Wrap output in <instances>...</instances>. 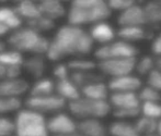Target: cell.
<instances>
[{"instance_id": "cell-1", "label": "cell", "mask_w": 161, "mask_h": 136, "mask_svg": "<svg viewBox=\"0 0 161 136\" xmlns=\"http://www.w3.org/2000/svg\"><path fill=\"white\" fill-rule=\"evenodd\" d=\"M94 50V43L82 27L65 24L55 32L49 39L45 58L53 62H60L66 58L87 57Z\"/></svg>"}, {"instance_id": "cell-2", "label": "cell", "mask_w": 161, "mask_h": 136, "mask_svg": "<svg viewBox=\"0 0 161 136\" xmlns=\"http://www.w3.org/2000/svg\"><path fill=\"white\" fill-rule=\"evenodd\" d=\"M112 15L106 1L103 0H74L67 9V24L78 27L93 25L108 21Z\"/></svg>"}, {"instance_id": "cell-3", "label": "cell", "mask_w": 161, "mask_h": 136, "mask_svg": "<svg viewBox=\"0 0 161 136\" xmlns=\"http://www.w3.org/2000/svg\"><path fill=\"white\" fill-rule=\"evenodd\" d=\"M6 43L9 48L29 56H45L48 49L49 39L31 27L23 25L9 32Z\"/></svg>"}, {"instance_id": "cell-4", "label": "cell", "mask_w": 161, "mask_h": 136, "mask_svg": "<svg viewBox=\"0 0 161 136\" xmlns=\"http://www.w3.org/2000/svg\"><path fill=\"white\" fill-rule=\"evenodd\" d=\"M15 136H49L45 115L24 107L14 117Z\"/></svg>"}, {"instance_id": "cell-5", "label": "cell", "mask_w": 161, "mask_h": 136, "mask_svg": "<svg viewBox=\"0 0 161 136\" xmlns=\"http://www.w3.org/2000/svg\"><path fill=\"white\" fill-rule=\"evenodd\" d=\"M68 113L76 120L99 119L102 120L112 112L108 100H92L85 97H79L74 101L67 103Z\"/></svg>"}, {"instance_id": "cell-6", "label": "cell", "mask_w": 161, "mask_h": 136, "mask_svg": "<svg viewBox=\"0 0 161 136\" xmlns=\"http://www.w3.org/2000/svg\"><path fill=\"white\" fill-rule=\"evenodd\" d=\"M139 50L136 45L122 39H115L110 44L94 47L93 57L97 62H99L108 59H136Z\"/></svg>"}, {"instance_id": "cell-7", "label": "cell", "mask_w": 161, "mask_h": 136, "mask_svg": "<svg viewBox=\"0 0 161 136\" xmlns=\"http://www.w3.org/2000/svg\"><path fill=\"white\" fill-rule=\"evenodd\" d=\"M24 107L34 110L41 114H54L63 111L67 107V103L56 94L47 96H28L24 101Z\"/></svg>"}, {"instance_id": "cell-8", "label": "cell", "mask_w": 161, "mask_h": 136, "mask_svg": "<svg viewBox=\"0 0 161 136\" xmlns=\"http://www.w3.org/2000/svg\"><path fill=\"white\" fill-rule=\"evenodd\" d=\"M136 59H108L97 62V71L110 78L134 73Z\"/></svg>"}, {"instance_id": "cell-9", "label": "cell", "mask_w": 161, "mask_h": 136, "mask_svg": "<svg viewBox=\"0 0 161 136\" xmlns=\"http://www.w3.org/2000/svg\"><path fill=\"white\" fill-rule=\"evenodd\" d=\"M46 124L49 135L52 134L53 136L77 132V120L64 111L52 114L48 119H46Z\"/></svg>"}, {"instance_id": "cell-10", "label": "cell", "mask_w": 161, "mask_h": 136, "mask_svg": "<svg viewBox=\"0 0 161 136\" xmlns=\"http://www.w3.org/2000/svg\"><path fill=\"white\" fill-rule=\"evenodd\" d=\"M106 84L110 93H137L144 85L142 78L134 73L110 78Z\"/></svg>"}, {"instance_id": "cell-11", "label": "cell", "mask_w": 161, "mask_h": 136, "mask_svg": "<svg viewBox=\"0 0 161 136\" xmlns=\"http://www.w3.org/2000/svg\"><path fill=\"white\" fill-rule=\"evenodd\" d=\"M116 32L117 29H115V27L108 21H102L90 26L88 34L94 45L97 44V46H101L114 42L117 38Z\"/></svg>"}, {"instance_id": "cell-12", "label": "cell", "mask_w": 161, "mask_h": 136, "mask_svg": "<svg viewBox=\"0 0 161 136\" xmlns=\"http://www.w3.org/2000/svg\"><path fill=\"white\" fill-rule=\"evenodd\" d=\"M117 24L119 27L125 26H147L144 7L135 3L117 15Z\"/></svg>"}, {"instance_id": "cell-13", "label": "cell", "mask_w": 161, "mask_h": 136, "mask_svg": "<svg viewBox=\"0 0 161 136\" xmlns=\"http://www.w3.org/2000/svg\"><path fill=\"white\" fill-rule=\"evenodd\" d=\"M30 84L24 78H6L0 80V96L21 98L25 94H29Z\"/></svg>"}, {"instance_id": "cell-14", "label": "cell", "mask_w": 161, "mask_h": 136, "mask_svg": "<svg viewBox=\"0 0 161 136\" xmlns=\"http://www.w3.org/2000/svg\"><path fill=\"white\" fill-rule=\"evenodd\" d=\"M117 38L129 44L136 45V43L153 39V35L147 26H125L119 27L116 32Z\"/></svg>"}, {"instance_id": "cell-15", "label": "cell", "mask_w": 161, "mask_h": 136, "mask_svg": "<svg viewBox=\"0 0 161 136\" xmlns=\"http://www.w3.org/2000/svg\"><path fill=\"white\" fill-rule=\"evenodd\" d=\"M108 101L112 110L139 109L140 106L137 93H110Z\"/></svg>"}, {"instance_id": "cell-16", "label": "cell", "mask_w": 161, "mask_h": 136, "mask_svg": "<svg viewBox=\"0 0 161 136\" xmlns=\"http://www.w3.org/2000/svg\"><path fill=\"white\" fill-rule=\"evenodd\" d=\"M37 6L41 15L54 22L64 18L67 13V9L59 0H41L37 1Z\"/></svg>"}, {"instance_id": "cell-17", "label": "cell", "mask_w": 161, "mask_h": 136, "mask_svg": "<svg viewBox=\"0 0 161 136\" xmlns=\"http://www.w3.org/2000/svg\"><path fill=\"white\" fill-rule=\"evenodd\" d=\"M77 132L81 136H108V126L99 119L77 121Z\"/></svg>"}, {"instance_id": "cell-18", "label": "cell", "mask_w": 161, "mask_h": 136, "mask_svg": "<svg viewBox=\"0 0 161 136\" xmlns=\"http://www.w3.org/2000/svg\"><path fill=\"white\" fill-rule=\"evenodd\" d=\"M81 97L92 100H108L110 96V89L104 80L92 82L80 88Z\"/></svg>"}, {"instance_id": "cell-19", "label": "cell", "mask_w": 161, "mask_h": 136, "mask_svg": "<svg viewBox=\"0 0 161 136\" xmlns=\"http://www.w3.org/2000/svg\"><path fill=\"white\" fill-rule=\"evenodd\" d=\"M55 94L64 99L67 103L76 100L81 96L80 88L70 80V78L55 82Z\"/></svg>"}, {"instance_id": "cell-20", "label": "cell", "mask_w": 161, "mask_h": 136, "mask_svg": "<svg viewBox=\"0 0 161 136\" xmlns=\"http://www.w3.org/2000/svg\"><path fill=\"white\" fill-rule=\"evenodd\" d=\"M46 58L45 56H29L28 58H24L22 69L26 71L31 76H33L35 80L41 78H44V73L46 71Z\"/></svg>"}, {"instance_id": "cell-21", "label": "cell", "mask_w": 161, "mask_h": 136, "mask_svg": "<svg viewBox=\"0 0 161 136\" xmlns=\"http://www.w3.org/2000/svg\"><path fill=\"white\" fill-rule=\"evenodd\" d=\"M23 23L14 6H0V24L9 32L23 26Z\"/></svg>"}, {"instance_id": "cell-22", "label": "cell", "mask_w": 161, "mask_h": 136, "mask_svg": "<svg viewBox=\"0 0 161 136\" xmlns=\"http://www.w3.org/2000/svg\"><path fill=\"white\" fill-rule=\"evenodd\" d=\"M14 8L18 14L22 19V21L25 23L32 21L41 15L37 2L32 1V0H20L15 3Z\"/></svg>"}, {"instance_id": "cell-23", "label": "cell", "mask_w": 161, "mask_h": 136, "mask_svg": "<svg viewBox=\"0 0 161 136\" xmlns=\"http://www.w3.org/2000/svg\"><path fill=\"white\" fill-rule=\"evenodd\" d=\"M108 136H139L131 121L115 120L108 126Z\"/></svg>"}, {"instance_id": "cell-24", "label": "cell", "mask_w": 161, "mask_h": 136, "mask_svg": "<svg viewBox=\"0 0 161 136\" xmlns=\"http://www.w3.org/2000/svg\"><path fill=\"white\" fill-rule=\"evenodd\" d=\"M55 94V81L49 78H41L30 86L28 96H47Z\"/></svg>"}, {"instance_id": "cell-25", "label": "cell", "mask_w": 161, "mask_h": 136, "mask_svg": "<svg viewBox=\"0 0 161 136\" xmlns=\"http://www.w3.org/2000/svg\"><path fill=\"white\" fill-rule=\"evenodd\" d=\"M156 68L155 57L153 54H144L136 58L134 74L142 78H146L151 71Z\"/></svg>"}, {"instance_id": "cell-26", "label": "cell", "mask_w": 161, "mask_h": 136, "mask_svg": "<svg viewBox=\"0 0 161 136\" xmlns=\"http://www.w3.org/2000/svg\"><path fill=\"white\" fill-rule=\"evenodd\" d=\"M70 72H93L97 71V61L89 59L88 57L72 58L67 62Z\"/></svg>"}, {"instance_id": "cell-27", "label": "cell", "mask_w": 161, "mask_h": 136, "mask_svg": "<svg viewBox=\"0 0 161 136\" xmlns=\"http://www.w3.org/2000/svg\"><path fill=\"white\" fill-rule=\"evenodd\" d=\"M158 122L159 121L149 119V118H146L144 115H139V117L134 120L133 123L139 136H145L157 133Z\"/></svg>"}, {"instance_id": "cell-28", "label": "cell", "mask_w": 161, "mask_h": 136, "mask_svg": "<svg viewBox=\"0 0 161 136\" xmlns=\"http://www.w3.org/2000/svg\"><path fill=\"white\" fill-rule=\"evenodd\" d=\"M142 7L147 25H161V1H149Z\"/></svg>"}, {"instance_id": "cell-29", "label": "cell", "mask_w": 161, "mask_h": 136, "mask_svg": "<svg viewBox=\"0 0 161 136\" xmlns=\"http://www.w3.org/2000/svg\"><path fill=\"white\" fill-rule=\"evenodd\" d=\"M23 61V54L11 48H7L6 50L0 53V65H2L3 68L14 67V65H21L22 67Z\"/></svg>"}, {"instance_id": "cell-30", "label": "cell", "mask_w": 161, "mask_h": 136, "mask_svg": "<svg viewBox=\"0 0 161 136\" xmlns=\"http://www.w3.org/2000/svg\"><path fill=\"white\" fill-rule=\"evenodd\" d=\"M70 80L74 82L79 88L92 83V82L103 80V76L97 71L93 72H75L70 73Z\"/></svg>"}, {"instance_id": "cell-31", "label": "cell", "mask_w": 161, "mask_h": 136, "mask_svg": "<svg viewBox=\"0 0 161 136\" xmlns=\"http://www.w3.org/2000/svg\"><path fill=\"white\" fill-rule=\"evenodd\" d=\"M23 108V101L21 98H11V97L0 96V115H8L17 113Z\"/></svg>"}, {"instance_id": "cell-32", "label": "cell", "mask_w": 161, "mask_h": 136, "mask_svg": "<svg viewBox=\"0 0 161 136\" xmlns=\"http://www.w3.org/2000/svg\"><path fill=\"white\" fill-rule=\"evenodd\" d=\"M139 111L140 115L156 121L161 120V103H142L139 106Z\"/></svg>"}, {"instance_id": "cell-33", "label": "cell", "mask_w": 161, "mask_h": 136, "mask_svg": "<svg viewBox=\"0 0 161 136\" xmlns=\"http://www.w3.org/2000/svg\"><path fill=\"white\" fill-rule=\"evenodd\" d=\"M25 25L31 27V28L36 31L37 33L43 34V33H46V32L52 31V29L55 27V22L47 19V18H44V17H42V15H40V17L36 18V19L25 23Z\"/></svg>"}, {"instance_id": "cell-34", "label": "cell", "mask_w": 161, "mask_h": 136, "mask_svg": "<svg viewBox=\"0 0 161 136\" xmlns=\"http://www.w3.org/2000/svg\"><path fill=\"white\" fill-rule=\"evenodd\" d=\"M137 96L142 103H161V93L149 86L144 85L142 86L139 90L137 92Z\"/></svg>"}, {"instance_id": "cell-35", "label": "cell", "mask_w": 161, "mask_h": 136, "mask_svg": "<svg viewBox=\"0 0 161 136\" xmlns=\"http://www.w3.org/2000/svg\"><path fill=\"white\" fill-rule=\"evenodd\" d=\"M52 73H53L54 81H62L66 80V78H70V70L68 68V64L65 62H56V64L54 65L53 70H52Z\"/></svg>"}, {"instance_id": "cell-36", "label": "cell", "mask_w": 161, "mask_h": 136, "mask_svg": "<svg viewBox=\"0 0 161 136\" xmlns=\"http://www.w3.org/2000/svg\"><path fill=\"white\" fill-rule=\"evenodd\" d=\"M14 135V120L8 115H0V136Z\"/></svg>"}, {"instance_id": "cell-37", "label": "cell", "mask_w": 161, "mask_h": 136, "mask_svg": "<svg viewBox=\"0 0 161 136\" xmlns=\"http://www.w3.org/2000/svg\"><path fill=\"white\" fill-rule=\"evenodd\" d=\"M145 78H146L145 85L161 93V70L155 68Z\"/></svg>"}, {"instance_id": "cell-38", "label": "cell", "mask_w": 161, "mask_h": 136, "mask_svg": "<svg viewBox=\"0 0 161 136\" xmlns=\"http://www.w3.org/2000/svg\"><path fill=\"white\" fill-rule=\"evenodd\" d=\"M136 1L134 0H110V1H106L108 8H110L111 12H123L124 10H126L130 6H133Z\"/></svg>"}, {"instance_id": "cell-39", "label": "cell", "mask_w": 161, "mask_h": 136, "mask_svg": "<svg viewBox=\"0 0 161 136\" xmlns=\"http://www.w3.org/2000/svg\"><path fill=\"white\" fill-rule=\"evenodd\" d=\"M150 50H151V54L153 57L161 56V32L159 34L153 36V39H151Z\"/></svg>"}, {"instance_id": "cell-40", "label": "cell", "mask_w": 161, "mask_h": 136, "mask_svg": "<svg viewBox=\"0 0 161 136\" xmlns=\"http://www.w3.org/2000/svg\"><path fill=\"white\" fill-rule=\"evenodd\" d=\"M22 71H23V69H22L21 65H14V67L4 68V78H21Z\"/></svg>"}, {"instance_id": "cell-41", "label": "cell", "mask_w": 161, "mask_h": 136, "mask_svg": "<svg viewBox=\"0 0 161 136\" xmlns=\"http://www.w3.org/2000/svg\"><path fill=\"white\" fill-rule=\"evenodd\" d=\"M9 34V31L6 28V27H3L0 24V38H3L4 36H7Z\"/></svg>"}, {"instance_id": "cell-42", "label": "cell", "mask_w": 161, "mask_h": 136, "mask_svg": "<svg viewBox=\"0 0 161 136\" xmlns=\"http://www.w3.org/2000/svg\"><path fill=\"white\" fill-rule=\"evenodd\" d=\"M7 48H8V45H7L6 40H4L3 38H0V53L6 50Z\"/></svg>"}, {"instance_id": "cell-43", "label": "cell", "mask_w": 161, "mask_h": 136, "mask_svg": "<svg viewBox=\"0 0 161 136\" xmlns=\"http://www.w3.org/2000/svg\"><path fill=\"white\" fill-rule=\"evenodd\" d=\"M155 63H156V68L161 70V56L155 57Z\"/></svg>"}, {"instance_id": "cell-44", "label": "cell", "mask_w": 161, "mask_h": 136, "mask_svg": "<svg viewBox=\"0 0 161 136\" xmlns=\"http://www.w3.org/2000/svg\"><path fill=\"white\" fill-rule=\"evenodd\" d=\"M4 78V68L2 65H0V80Z\"/></svg>"}, {"instance_id": "cell-45", "label": "cell", "mask_w": 161, "mask_h": 136, "mask_svg": "<svg viewBox=\"0 0 161 136\" xmlns=\"http://www.w3.org/2000/svg\"><path fill=\"white\" fill-rule=\"evenodd\" d=\"M157 135L161 136V120L158 122V128H157Z\"/></svg>"}, {"instance_id": "cell-46", "label": "cell", "mask_w": 161, "mask_h": 136, "mask_svg": "<svg viewBox=\"0 0 161 136\" xmlns=\"http://www.w3.org/2000/svg\"><path fill=\"white\" fill-rule=\"evenodd\" d=\"M58 136H81L79 134L78 132H75V133H70V134H65V135H58Z\"/></svg>"}, {"instance_id": "cell-47", "label": "cell", "mask_w": 161, "mask_h": 136, "mask_svg": "<svg viewBox=\"0 0 161 136\" xmlns=\"http://www.w3.org/2000/svg\"><path fill=\"white\" fill-rule=\"evenodd\" d=\"M145 136H158V135H157V133H156V134H150V135H145Z\"/></svg>"}, {"instance_id": "cell-48", "label": "cell", "mask_w": 161, "mask_h": 136, "mask_svg": "<svg viewBox=\"0 0 161 136\" xmlns=\"http://www.w3.org/2000/svg\"><path fill=\"white\" fill-rule=\"evenodd\" d=\"M11 136H15V135H11Z\"/></svg>"}]
</instances>
